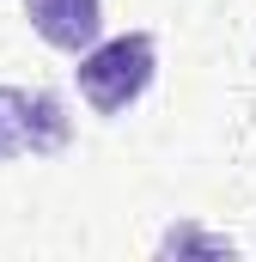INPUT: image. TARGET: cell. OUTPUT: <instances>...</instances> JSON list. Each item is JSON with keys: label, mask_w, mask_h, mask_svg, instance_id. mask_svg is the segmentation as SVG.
<instances>
[{"label": "cell", "mask_w": 256, "mask_h": 262, "mask_svg": "<svg viewBox=\"0 0 256 262\" xmlns=\"http://www.w3.org/2000/svg\"><path fill=\"white\" fill-rule=\"evenodd\" d=\"M25 18H31V31H37L49 49L79 55V49H92L98 31H104V0H25Z\"/></svg>", "instance_id": "3"}, {"label": "cell", "mask_w": 256, "mask_h": 262, "mask_svg": "<svg viewBox=\"0 0 256 262\" xmlns=\"http://www.w3.org/2000/svg\"><path fill=\"white\" fill-rule=\"evenodd\" d=\"M73 73H79V92H86V104L98 116H122L128 104L153 85V73H159V43L146 31H122L110 43L79 49V67Z\"/></svg>", "instance_id": "1"}, {"label": "cell", "mask_w": 256, "mask_h": 262, "mask_svg": "<svg viewBox=\"0 0 256 262\" xmlns=\"http://www.w3.org/2000/svg\"><path fill=\"white\" fill-rule=\"evenodd\" d=\"M67 146V110L55 92H18V85H0V165L18 159V152H61Z\"/></svg>", "instance_id": "2"}]
</instances>
